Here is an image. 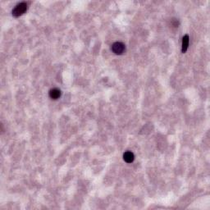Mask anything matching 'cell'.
Instances as JSON below:
<instances>
[{
	"instance_id": "obj_3",
	"label": "cell",
	"mask_w": 210,
	"mask_h": 210,
	"mask_svg": "<svg viewBox=\"0 0 210 210\" xmlns=\"http://www.w3.org/2000/svg\"><path fill=\"white\" fill-rule=\"evenodd\" d=\"M61 96V91L58 89H53L49 91V97L53 99H58Z\"/></svg>"
},
{
	"instance_id": "obj_5",
	"label": "cell",
	"mask_w": 210,
	"mask_h": 210,
	"mask_svg": "<svg viewBox=\"0 0 210 210\" xmlns=\"http://www.w3.org/2000/svg\"><path fill=\"white\" fill-rule=\"evenodd\" d=\"M189 46V36L187 35H185L183 37V40H182V53L184 54L186 52V50L188 49Z\"/></svg>"
},
{
	"instance_id": "obj_1",
	"label": "cell",
	"mask_w": 210,
	"mask_h": 210,
	"mask_svg": "<svg viewBox=\"0 0 210 210\" xmlns=\"http://www.w3.org/2000/svg\"><path fill=\"white\" fill-rule=\"evenodd\" d=\"M26 10H27V3L25 2L20 3L13 10V15L14 17H17L22 15L23 13H25Z\"/></svg>"
},
{
	"instance_id": "obj_4",
	"label": "cell",
	"mask_w": 210,
	"mask_h": 210,
	"mask_svg": "<svg viewBox=\"0 0 210 210\" xmlns=\"http://www.w3.org/2000/svg\"><path fill=\"white\" fill-rule=\"evenodd\" d=\"M123 159H124V160L126 161V163H132V162L134 161L135 156H134V154H133V153H131V152H130V151H127V152L124 153Z\"/></svg>"
},
{
	"instance_id": "obj_2",
	"label": "cell",
	"mask_w": 210,
	"mask_h": 210,
	"mask_svg": "<svg viewBox=\"0 0 210 210\" xmlns=\"http://www.w3.org/2000/svg\"><path fill=\"white\" fill-rule=\"evenodd\" d=\"M126 49L125 44L122 42H116L112 45V50L115 54H122Z\"/></svg>"
}]
</instances>
